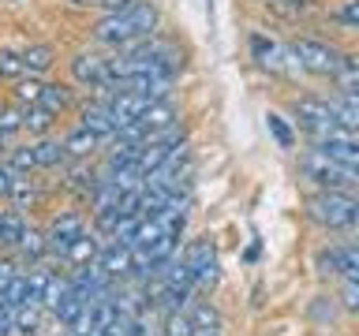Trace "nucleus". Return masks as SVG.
<instances>
[{"label": "nucleus", "instance_id": "f257e3e1", "mask_svg": "<svg viewBox=\"0 0 359 336\" xmlns=\"http://www.w3.org/2000/svg\"><path fill=\"white\" fill-rule=\"evenodd\" d=\"M157 27V8L146 4V0H139V4L123 8V11H112V15H105L94 27V38L101 45H116V49H131V45L146 41Z\"/></svg>", "mask_w": 359, "mask_h": 336}, {"label": "nucleus", "instance_id": "f03ea898", "mask_svg": "<svg viewBox=\"0 0 359 336\" xmlns=\"http://www.w3.org/2000/svg\"><path fill=\"white\" fill-rule=\"evenodd\" d=\"M307 213L322 228H352L359 224V198L344 195V190H318L307 198Z\"/></svg>", "mask_w": 359, "mask_h": 336}, {"label": "nucleus", "instance_id": "7ed1b4c3", "mask_svg": "<svg viewBox=\"0 0 359 336\" xmlns=\"http://www.w3.org/2000/svg\"><path fill=\"white\" fill-rule=\"evenodd\" d=\"M299 172L303 179H311V183H318L322 190H348L359 183V168H348L341 161H333L330 153L322 150H311L299 157Z\"/></svg>", "mask_w": 359, "mask_h": 336}, {"label": "nucleus", "instance_id": "20e7f679", "mask_svg": "<svg viewBox=\"0 0 359 336\" xmlns=\"http://www.w3.org/2000/svg\"><path fill=\"white\" fill-rule=\"evenodd\" d=\"M292 112H296L299 127L307 131L314 142L333 139V134H341V131H344L341 123H337V116H333V105H330V101H318V97H299L296 105H292Z\"/></svg>", "mask_w": 359, "mask_h": 336}, {"label": "nucleus", "instance_id": "39448f33", "mask_svg": "<svg viewBox=\"0 0 359 336\" xmlns=\"http://www.w3.org/2000/svg\"><path fill=\"white\" fill-rule=\"evenodd\" d=\"M292 56H296V64H299V71H311V75H337V67H341V56L344 52H337L333 45H325V41H314V38H296L288 45Z\"/></svg>", "mask_w": 359, "mask_h": 336}, {"label": "nucleus", "instance_id": "423d86ee", "mask_svg": "<svg viewBox=\"0 0 359 336\" xmlns=\"http://www.w3.org/2000/svg\"><path fill=\"white\" fill-rule=\"evenodd\" d=\"M251 52H255L258 67H266L269 75H288L292 67H299L292 49H285V45L273 41V38H266V34H251Z\"/></svg>", "mask_w": 359, "mask_h": 336}, {"label": "nucleus", "instance_id": "0eeeda50", "mask_svg": "<svg viewBox=\"0 0 359 336\" xmlns=\"http://www.w3.org/2000/svg\"><path fill=\"white\" fill-rule=\"evenodd\" d=\"M72 75H75V83H83V86L105 90L109 86V60H101L94 52H79L72 60Z\"/></svg>", "mask_w": 359, "mask_h": 336}, {"label": "nucleus", "instance_id": "6e6552de", "mask_svg": "<svg viewBox=\"0 0 359 336\" xmlns=\"http://www.w3.org/2000/svg\"><path fill=\"white\" fill-rule=\"evenodd\" d=\"M187 265H191V276H195V288H210L213 280H217V254H213L210 243L191 246Z\"/></svg>", "mask_w": 359, "mask_h": 336}, {"label": "nucleus", "instance_id": "1a4fd4ad", "mask_svg": "<svg viewBox=\"0 0 359 336\" xmlns=\"http://www.w3.org/2000/svg\"><path fill=\"white\" fill-rule=\"evenodd\" d=\"M318 150L330 153L333 161L348 164V168H359V134L355 131H341V134H333V139H322Z\"/></svg>", "mask_w": 359, "mask_h": 336}, {"label": "nucleus", "instance_id": "9d476101", "mask_svg": "<svg viewBox=\"0 0 359 336\" xmlns=\"http://www.w3.org/2000/svg\"><path fill=\"white\" fill-rule=\"evenodd\" d=\"M83 235V217H75V213H67V217H60L53 224V232L45 235L49 239V254H60L67 258V251H72V243Z\"/></svg>", "mask_w": 359, "mask_h": 336}, {"label": "nucleus", "instance_id": "9b49d317", "mask_svg": "<svg viewBox=\"0 0 359 336\" xmlns=\"http://www.w3.org/2000/svg\"><path fill=\"white\" fill-rule=\"evenodd\" d=\"M83 127L94 131L97 139H116V134H120V123H116V116H112L109 105H90V108H83Z\"/></svg>", "mask_w": 359, "mask_h": 336}, {"label": "nucleus", "instance_id": "f8f14e48", "mask_svg": "<svg viewBox=\"0 0 359 336\" xmlns=\"http://www.w3.org/2000/svg\"><path fill=\"white\" fill-rule=\"evenodd\" d=\"M97 142H101L97 134L86 131L83 123H79V131H72V134L64 139V150H67V157H90V153L97 150Z\"/></svg>", "mask_w": 359, "mask_h": 336}, {"label": "nucleus", "instance_id": "ddd939ff", "mask_svg": "<svg viewBox=\"0 0 359 336\" xmlns=\"http://www.w3.org/2000/svg\"><path fill=\"white\" fill-rule=\"evenodd\" d=\"M191 321H195L198 336H217L221 332V314H217V307H210V302H198V307L191 310Z\"/></svg>", "mask_w": 359, "mask_h": 336}, {"label": "nucleus", "instance_id": "4468645a", "mask_svg": "<svg viewBox=\"0 0 359 336\" xmlns=\"http://www.w3.org/2000/svg\"><path fill=\"white\" fill-rule=\"evenodd\" d=\"M56 123V112H49L45 105H27L22 108V131H30V134H45Z\"/></svg>", "mask_w": 359, "mask_h": 336}, {"label": "nucleus", "instance_id": "2eb2a0df", "mask_svg": "<svg viewBox=\"0 0 359 336\" xmlns=\"http://www.w3.org/2000/svg\"><path fill=\"white\" fill-rule=\"evenodd\" d=\"M72 291H75L72 280H64V276H49V280H45V288H41V307L56 310L67 295H72Z\"/></svg>", "mask_w": 359, "mask_h": 336}, {"label": "nucleus", "instance_id": "dca6fc26", "mask_svg": "<svg viewBox=\"0 0 359 336\" xmlns=\"http://www.w3.org/2000/svg\"><path fill=\"white\" fill-rule=\"evenodd\" d=\"M34 157H38V168H56L67 161V150H64V142L41 139V142H34Z\"/></svg>", "mask_w": 359, "mask_h": 336}, {"label": "nucleus", "instance_id": "f3484780", "mask_svg": "<svg viewBox=\"0 0 359 336\" xmlns=\"http://www.w3.org/2000/svg\"><path fill=\"white\" fill-rule=\"evenodd\" d=\"M97 254H101V251H97V239H94V235H86V232H83V235H79V239L72 243V251H67V262H72V265L79 269V265H90V262H97Z\"/></svg>", "mask_w": 359, "mask_h": 336}, {"label": "nucleus", "instance_id": "a211bd4d", "mask_svg": "<svg viewBox=\"0 0 359 336\" xmlns=\"http://www.w3.org/2000/svg\"><path fill=\"white\" fill-rule=\"evenodd\" d=\"M318 269L325 276H344L348 273V246H333V251L318 254Z\"/></svg>", "mask_w": 359, "mask_h": 336}, {"label": "nucleus", "instance_id": "6ab92c4d", "mask_svg": "<svg viewBox=\"0 0 359 336\" xmlns=\"http://www.w3.org/2000/svg\"><path fill=\"white\" fill-rule=\"evenodd\" d=\"M53 45H30L27 52H22V64H27V71L30 75H41V71H49L53 67Z\"/></svg>", "mask_w": 359, "mask_h": 336}, {"label": "nucleus", "instance_id": "aec40b11", "mask_svg": "<svg viewBox=\"0 0 359 336\" xmlns=\"http://www.w3.org/2000/svg\"><path fill=\"white\" fill-rule=\"evenodd\" d=\"M333 83L344 86V90H359V52H344L341 56V67H337Z\"/></svg>", "mask_w": 359, "mask_h": 336}, {"label": "nucleus", "instance_id": "412c9836", "mask_svg": "<svg viewBox=\"0 0 359 336\" xmlns=\"http://www.w3.org/2000/svg\"><path fill=\"white\" fill-rule=\"evenodd\" d=\"M38 321H41V299H30V302H22V307L15 310V329L19 332H34L38 329Z\"/></svg>", "mask_w": 359, "mask_h": 336}, {"label": "nucleus", "instance_id": "4be33fe9", "mask_svg": "<svg viewBox=\"0 0 359 336\" xmlns=\"http://www.w3.org/2000/svg\"><path fill=\"white\" fill-rule=\"evenodd\" d=\"M22 232H27V224H22L19 213H0V243L15 246L22 239Z\"/></svg>", "mask_w": 359, "mask_h": 336}, {"label": "nucleus", "instance_id": "5701e85b", "mask_svg": "<svg viewBox=\"0 0 359 336\" xmlns=\"http://www.w3.org/2000/svg\"><path fill=\"white\" fill-rule=\"evenodd\" d=\"M8 198H15V206H30V202H38L41 198V190L30 183V176H15V183H11V195Z\"/></svg>", "mask_w": 359, "mask_h": 336}, {"label": "nucleus", "instance_id": "b1692460", "mask_svg": "<svg viewBox=\"0 0 359 336\" xmlns=\"http://www.w3.org/2000/svg\"><path fill=\"white\" fill-rule=\"evenodd\" d=\"M15 246H19V251L27 254V258H41L45 251H49V239H45L41 232H34V228H27V232H22V239H19Z\"/></svg>", "mask_w": 359, "mask_h": 336}, {"label": "nucleus", "instance_id": "393cba45", "mask_svg": "<svg viewBox=\"0 0 359 336\" xmlns=\"http://www.w3.org/2000/svg\"><path fill=\"white\" fill-rule=\"evenodd\" d=\"M0 75H4V78H19V75H27L22 52H8V49H0Z\"/></svg>", "mask_w": 359, "mask_h": 336}, {"label": "nucleus", "instance_id": "a878e982", "mask_svg": "<svg viewBox=\"0 0 359 336\" xmlns=\"http://www.w3.org/2000/svg\"><path fill=\"white\" fill-rule=\"evenodd\" d=\"M38 105H45L49 112H60V108H67V90H64V86H56V83H45V94H41Z\"/></svg>", "mask_w": 359, "mask_h": 336}, {"label": "nucleus", "instance_id": "bb28decb", "mask_svg": "<svg viewBox=\"0 0 359 336\" xmlns=\"http://www.w3.org/2000/svg\"><path fill=\"white\" fill-rule=\"evenodd\" d=\"M165 336H195V321L191 314H168V325H165Z\"/></svg>", "mask_w": 359, "mask_h": 336}, {"label": "nucleus", "instance_id": "cd10ccee", "mask_svg": "<svg viewBox=\"0 0 359 336\" xmlns=\"http://www.w3.org/2000/svg\"><path fill=\"white\" fill-rule=\"evenodd\" d=\"M8 164L15 168V172H30V168H38V157H34V146H19V150H11Z\"/></svg>", "mask_w": 359, "mask_h": 336}, {"label": "nucleus", "instance_id": "c85d7f7f", "mask_svg": "<svg viewBox=\"0 0 359 336\" xmlns=\"http://www.w3.org/2000/svg\"><path fill=\"white\" fill-rule=\"evenodd\" d=\"M266 123H269V134L277 139V146H280V150H292V131H288V123L280 120L277 112H269V116H266Z\"/></svg>", "mask_w": 359, "mask_h": 336}, {"label": "nucleus", "instance_id": "c756f323", "mask_svg": "<svg viewBox=\"0 0 359 336\" xmlns=\"http://www.w3.org/2000/svg\"><path fill=\"white\" fill-rule=\"evenodd\" d=\"M45 94V83H38V78H30V83H19V101L22 105H38Z\"/></svg>", "mask_w": 359, "mask_h": 336}, {"label": "nucleus", "instance_id": "7c9ffc66", "mask_svg": "<svg viewBox=\"0 0 359 336\" xmlns=\"http://www.w3.org/2000/svg\"><path fill=\"white\" fill-rule=\"evenodd\" d=\"M337 22H344V27L359 30V0H344V4L337 8Z\"/></svg>", "mask_w": 359, "mask_h": 336}, {"label": "nucleus", "instance_id": "2f4dec72", "mask_svg": "<svg viewBox=\"0 0 359 336\" xmlns=\"http://www.w3.org/2000/svg\"><path fill=\"white\" fill-rule=\"evenodd\" d=\"M341 299H344V307L359 314V276H344V291H341Z\"/></svg>", "mask_w": 359, "mask_h": 336}, {"label": "nucleus", "instance_id": "473e14b6", "mask_svg": "<svg viewBox=\"0 0 359 336\" xmlns=\"http://www.w3.org/2000/svg\"><path fill=\"white\" fill-rule=\"evenodd\" d=\"M0 131H4V134L22 131V108H4V112H0Z\"/></svg>", "mask_w": 359, "mask_h": 336}, {"label": "nucleus", "instance_id": "72a5a7b5", "mask_svg": "<svg viewBox=\"0 0 359 336\" xmlns=\"http://www.w3.org/2000/svg\"><path fill=\"white\" fill-rule=\"evenodd\" d=\"M11 329H15V310H11L8 299L0 295V336H8Z\"/></svg>", "mask_w": 359, "mask_h": 336}, {"label": "nucleus", "instance_id": "f704fd0d", "mask_svg": "<svg viewBox=\"0 0 359 336\" xmlns=\"http://www.w3.org/2000/svg\"><path fill=\"white\" fill-rule=\"evenodd\" d=\"M15 168H11V164H0V198H8L11 195V183H15Z\"/></svg>", "mask_w": 359, "mask_h": 336}, {"label": "nucleus", "instance_id": "c9c22d12", "mask_svg": "<svg viewBox=\"0 0 359 336\" xmlns=\"http://www.w3.org/2000/svg\"><path fill=\"white\" fill-rule=\"evenodd\" d=\"M128 336H154V329H150V321H146L142 314H139V318L128 321Z\"/></svg>", "mask_w": 359, "mask_h": 336}, {"label": "nucleus", "instance_id": "e433bc0d", "mask_svg": "<svg viewBox=\"0 0 359 336\" xmlns=\"http://www.w3.org/2000/svg\"><path fill=\"white\" fill-rule=\"evenodd\" d=\"M15 276H19V273H15V265H11V262H0V291H4Z\"/></svg>", "mask_w": 359, "mask_h": 336}, {"label": "nucleus", "instance_id": "4c0bfd02", "mask_svg": "<svg viewBox=\"0 0 359 336\" xmlns=\"http://www.w3.org/2000/svg\"><path fill=\"white\" fill-rule=\"evenodd\" d=\"M4 146H8V134H4V131H0V150H4Z\"/></svg>", "mask_w": 359, "mask_h": 336}, {"label": "nucleus", "instance_id": "58836bf2", "mask_svg": "<svg viewBox=\"0 0 359 336\" xmlns=\"http://www.w3.org/2000/svg\"><path fill=\"white\" fill-rule=\"evenodd\" d=\"M75 336H101V332H75Z\"/></svg>", "mask_w": 359, "mask_h": 336}, {"label": "nucleus", "instance_id": "ea45409f", "mask_svg": "<svg viewBox=\"0 0 359 336\" xmlns=\"http://www.w3.org/2000/svg\"><path fill=\"white\" fill-rule=\"evenodd\" d=\"M0 112H4V105H0Z\"/></svg>", "mask_w": 359, "mask_h": 336}, {"label": "nucleus", "instance_id": "a19ab883", "mask_svg": "<svg viewBox=\"0 0 359 336\" xmlns=\"http://www.w3.org/2000/svg\"><path fill=\"white\" fill-rule=\"evenodd\" d=\"M296 4H303V0H296Z\"/></svg>", "mask_w": 359, "mask_h": 336}, {"label": "nucleus", "instance_id": "79ce46f5", "mask_svg": "<svg viewBox=\"0 0 359 336\" xmlns=\"http://www.w3.org/2000/svg\"><path fill=\"white\" fill-rule=\"evenodd\" d=\"M195 336H198V332H195ZM217 336H221V332H217Z\"/></svg>", "mask_w": 359, "mask_h": 336}]
</instances>
